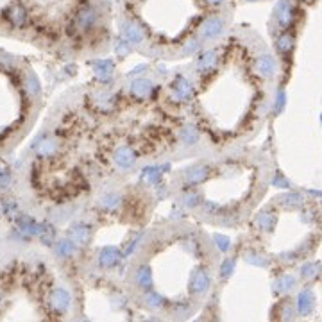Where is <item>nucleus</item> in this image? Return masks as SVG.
I'll return each instance as SVG.
<instances>
[{"mask_svg":"<svg viewBox=\"0 0 322 322\" xmlns=\"http://www.w3.org/2000/svg\"><path fill=\"white\" fill-rule=\"evenodd\" d=\"M321 263H317V261H311V263H304V265L301 267V278L304 279H311L319 276L321 274Z\"/></svg>","mask_w":322,"mask_h":322,"instance_id":"nucleus-21","label":"nucleus"},{"mask_svg":"<svg viewBox=\"0 0 322 322\" xmlns=\"http://www.w3.org/2000/svg\"><path fill=\"white\" fill-rule=\"evenodd\" d=\"M195 322H202V321H195Z\"/></svg>","mask_w":322,"mask_h":322,"instance_id":"nucleus-35","label":"nucleus"},{"mask_svg":"<svg viewBox=\"0 0 322 322\" xmlns=\"http://www.w3.org/2000/svg\"><path fill=\"white\" fill-rule=\"evenodd\" d=\"M52 304L56 306L59 311H67L68 306H70V294L63 288L54 290L52 292Z\"/></svg>","mask_w":322,"mask_h":322,"instance_id":"nucleus-14","label":"nucleus"},{"mask_svg":"<svg viewBox=\"0 0 322 322\" xmlns=\"http://www.w3.org/2000/svg\"><path fill=\"white\" fill-rule=\"evenodd\" d=\"M245 260H247V263H250V265H256V267H267V260L263 258V256L256 254V252H249V254H245Z\"/></svg>","mask_w":322,"mask_h":322,"instance_id":"nucleus-29","label":"nucleus"},{"mask_svg":"<svg viewBox=\"0 0 322 322\" xmlns=\"http://www.w3.org/2000/svg\"><path fill=\"white\" fill-rule=\"evenodd\" d=\"M134 281L138 285V288H142L143 292H149L154 286V278H152V270L149 265H140L134 272Z\"/></svg>","mask_w":322,"mask_h":322,"instance_id":"nucleus-8","label":"nucleus"},{"mask_svg":"<svg viewBox=\"0 0 322 322\" xmlns=\"http://www.w3.org/2000/svg\"><path fill=\"white\" fill-rule=\"evenodd\" d=\"M276 17H278V22L281 23L283 27L290 25L292 18H294V11H292V6H290L288 0H283V2H279L278 11H276Z\"/></svg>","mask_w":322,"mask_h":322,"instance_id":"nucleus-12","label":"nucleus"},{"mask_svg":"<svg viewBox=\"0 0 322 322\" xmlns=\"http://www.w3.org/2000/svg\"><path fill=\"white\" fill-rule=\"evenodd\" d=\"M274 224H276V215H274L272 211L265 210L256 217V226L260 229H263V231H270L274 228Z\"/></svg>","mask_w":322,"mask_h":322,"instance_id":"nucleus-15","label":"nucleus"},{"mask_svg":"<svg viewBox=\"0 0 322 322\" xmlns=\"http://www.w3.org/2000/svg\"><path fill=\"white\" fill-rule=\"evenodd\" d=\"M208 174H210V165H206V163H195L192 167L184 172V183L186 184H199L202 183L206 178H208Z\"/></svg>","mask_w":322,"mask_h":322,"instance_id":"nucleus-4","label":"nucleus"},{"mask_svg":"<svg viewBox=\"0 0 322 322\" xmlns=\"http://www.w3.org/2000/svg\"><path fill=\"white\" fill-rule=\"evenodd\" d=\"M122 250L118 249V247H104V249L99 252V263L100 267H104V268H113V267H117L122 260Z\"/></svg>","mask_w":322,"mask_h":322,"instance_id":"nucleus-5","label":"nucleus"},{"mask_svg":"<svg viewBox=\"0 0 322 322\" xmlns=\"http://www.w3.org/2000/svg\"><path fill=\"white\" fill-rule=\"evenodd\" d=\"M208 2H211V4H220L222 0H208Z\"/></svg>","mask_w":322,"mask_h":322,"instance_id":"nucleus-34","label":"nucleus"},{"mask_svg":"<svg viewBox=\"0 0 322 322\" xmlns=\"http://www.w3.org/2000/svg\"><path fill=\"white\" fill-rule=\"evenodd\" d=\"M222 31H224V20L218 17H213V18H208V20L202 23L200 36L204 39H213V38H217Z\"/></svg>","mask_w":322,"mask_h":322,"instance_id":"nucleus-6","label":"nucleus"},{"mask_svg":"<svg viewBox=\"0 0 322 322\" xmlns=\"http://www.w3.org/2000/svg\"><path fill=\"white\" fill-rule=\"evenodd\" d=\"M150 89H152V83H150L149 79H136L131 84V91L136 97H147L150 93Z\"/></svg>","mask_w":322,"mask_h":322,"instance_id":"nucleus-17","label":"nucleus"},{"mask_svg":"<svg viewBox=\"0 0 322 322\" xmlns=\"http://www.w3.org/2000/svg\"><path fill=\"white\" fill-rule=\"evenodd\" d=\"M258 70L263 77H272L274 72H276V61H274L272 56L268 54H263V56L258 59Z\"/></svg>","mask_w":322,"mask_h":322,"instance_id":"nucleus-13","label":"nucleus"},{"mask_svg":"<svg viewBox=\"0 0 322 322\" xmlns=\"http://www.w3.org/2000/svg\"><path fill=\"white\" fill-rule=\"evenodd\" d=\"M122 33H124V38L127 39V43H134L138 45L143 41V29L140 27L138 23L134 22H125L122 25Z\"/></svg>","mask_w":322,"mask_h":322,"instance_id":"nucleus-9","label":"nucleus"},{"mask_svg":"<svg viewBox=\"0 0 322 322\" xmlns=\"http://www.w3.org/2000/svg\"><path fill=\"white\" fill-rule=\"evenodd\" d=\"M200 133L197 131L195 125H186V127L181 131V140H183L184 145H195L199 142Z\"/></svg>","mask_w":322,"mask_h":322,"instance_id":"nucleus-20","label":"nucleus"},{"mask_svg":"<svg viewBox=\"0 0 322 322\" xmlns=\"http://www.w3.org/2000/svg\"><path fill=\"white\" fill-rule=\"evenodd\" d=\"M295 285H297V279L294 276H290V274H285V276L276 279L274 290H276V294H288V292H292L295 288Z\"/></svg>","mask_w":322,"mask_h":322,"instance_id":"nucleus-11","label":"nucleus"},{"mask_svg":"<svg viewBox=\"0 0 322 322\" xmlns=\"http://www.w3.org/2000/svg\"><path fill=\"white\" fill-rule=\"evenodd\" d=\"M190 294L192 295H204L211 288V276L206 268H197L194 270L190 278Z\"/></svg>","mask_w":322,"mask_h":322,"instance_id":"nucleus-1","label":"nucleus"},{"mask_svg":"<svg viewBox=\"0 0 322 322\" xmlns=\"http://www.w3.org/2000/svg\"><path fill=\"white\" fill-rule=\"evenodd\" d=\"M172 93L178 102H190L192 97H194V88H192L188 79L183 77V75H178L172 84Z\"/></svg>","mask_w":322,"mask_h":322,"instance_id":"nucleus-2","label":"nucleus"},{"mask_svg":"<svg viewBox=\"0 0 322 322\" xmlns=\"http://www.w3.org/2000/svg\"><path fill=\"white\" fill-rule=\"evenodd\" d=\"M213 242H215V245L218 247V250H220V252H228L229 247H231V238H229V236H226V234H222V233H215V234H213Z\"/></svg>","mask_w":322,"mask_h":322,"instance_id":"nucleus-25","label":"nucleus"},{"mask_svg":"<svg viewBox=\"0 0 322 322\" xmlns=\"http://www.w3.org/2000/svg\"><path fill=\"white\" fill-rule=\"evenodd\" d=\"M113 161H115V165L118 168H122V170H129V168L134 167V163H136V154H134V150L127 145H122V147H118L115 150V154H113Z\"/></svg>","mask_w":322,"mask_h":322,"instance_id":"nucleus-3","label":"nucleus"},{"mask_svg":"<svg viewBox=\"0 0 322 322\" xmlns=\"http://www.w3.org/2000/svg\"><path fill=\"white\" fill-rule=\"evenodd\" d=\"M89 228H86V226H77L75 228V231H73V238L77 240L79 244H86L89 240Z\"/></svg>","mask_w":322,"mask_h":322,"instance_id":"nucleus-28","label":"nucleus"},{"mask_svg":"<svg viewBox=\"0 0 322 322\" xmlns=\"http://www.w3.org/2000/svg\"><path fill=\"white\" fill-rule=\"evenodd\" d=\"M279 202H283V206H288V208H297V206H303L304 204V199H303V195L299 194H285L279 197Z\"/></svg>","mask_w":322,"mask_h":322,"instance_id":"nucleus-22","label":"nucleus"},{"mask_svg":"<svg viewBox=\"0 0 322 322\" xmlns=\"http://www.w3.org/2000/svg\"><path fill=\"white\" fill-rule=\"evenodd\" d=\"M99 202L104 210H117L118 206L122 204V195L117 194V192H109V194L102 195Z\"/></svg>","mask_w":322,"mask_h":322,"instance_id":"nucleus-16","label":"nucleus"},{"mask_svg":"<svg viewBox=\"0 0 322 322\" xmlns=\"http://www.w3.org/2000/svg\"><path fill=\"white\" fill-rule=\"evenodd\" d=\"M272 184L276 188H290V186H292L288 179H285V176H281V174H276V176H274Z\"/></svg>","mask_w":322,"mask_h":322,"instance_id":"nucleus-30","label":"nucleus"},{"mask_svg":"<svg viewBox=\"0 0 322 322\" xmlns=\"http://www.w3.org/2000/svg\"><path fill=\"white\" fill-rule=\"evenodd\" d=\"M285 102H286V97H285V91L283 89H279L278 91V100H276V111H281L285 107Z\"/></svg>","mask_w":322,"mask_h":322,"instance_id":"nucleus-31","label":"nucleus"},{"mask_svg":"<svg viewBox=\"0 0 322 322\" xmlns=\"http://www.w3.org/2000/svg\"><path fill=\"white\" fill-rule=\"evenodd\" d=\"M218 61V54L217 50H206L204 54L199 57V61H197V70L199 72H208L211 68L217 65Z\"/></svg>","mask_w":322,"mask_h":322,"instance_id":"nucleus-10","label":"nucleus"},{"mask_svg":"<svg viewBox=\"0 0 322 322\" xmlns=\"http://www.w3.org/2000/svg\"><path fill=\"white\" fill-rule=\"evenodd\" d=\"M200 200H202V197H200V194L195 192V190H188V192L183 195V204L188 206V208H197V206L200 204Z\"/></svg>","mask_w":322,"mask_h":322,"instance_id":"nucleus-24","label":"nucleus"},{"mask_svg":"<svg viewBox=\"0 0 322 322\" xmlns=\"http://www.w3.org/2000/svg\"><path fill=\"white\" fill-rule=\"evenodd\" d=\"M117 52H120V56H125L129 54V43L124 41V39H118L117 41Z\"/></svg>","mask_w":322,"mask_h":322,"instance_id":"nucleus-32","label":"nucleus"},{"mask_svg":"<svg viewBox=\"0 0 322 322\" xmlns=\"http://www.w3.org/2000/svg\"><path fill=\"white\" fill-rule=\"evenodd\" d=\"M234 267H236V260H234V258H228V260H224L222 263H220V267H218V272H220V276H222L224 279H228V278L233 276Z\"/></svg>","mask_w":322,"mask_h":322,"instance_id":"nucleus-23","label":"nucleus"},{"mask_svg":"<svg viewBox=\"0 0 322 322\" xmlns=\"http://www.w3.org/2000/svg\"><path fill=\"white\" fill-rule=\"evenodd\" d=\"M292 47H294V36H292V34L285 33L278 38V49L281 50V52H290Z\"/></svg>","mask_w":322,"mask_h":322,"instance_id":"nucleus-26","label":"nucleus"},{"mask_svg":"<svg viewBox=\"0 0 322 322\" xmlns=\"http://www.w3.org/2000/svg\"><path fill=\"white\" fill-rule=\"evenodd\" d=\"M145 304L149 306V308H152V310H160V308H163L165 306V297L161 294H158L156 290H149V292H145Z\"/></svg>","mask_w":322,"mask_h":322,"instance_id":"nucleus-18","label":"nucleus"},{"mask_svg":"<svg viewBox=\"0 0 322 322\" xmlns=\"http://www.w3.org/2000/svg\"><path fill=\"white\" fill-rule=\"evenodd\" d=\"M61 249H59V254H63V256H67V254H70L73 250V245L70 244V242H63L61 245H59Z\"/></svg>","mask_w":322,"mask_h":322,"instance_id":"nucleus-33","label":"nucleus"},{"mask_svg":"<svg viewBox=\"0 0 322 322\" xmlns=\"http://www.w3.org/2000/svg\"><path fill=\"white\" fill-rule=\"evenodd\" d=\"M315 308V295L310 288L301 290L297 295V313L299 315H310Z\"/></svg>","mask_w":322,"mask_h":322,"instance_id":"nucleus-7","label":"nucleus"},{"mask_svg":"<svg viewBox=\"0 0 322 322\" xmlns=\"http://www.w3.org/2000/svg\"><path fill=\"white\" fill-rule=\"evenodd\" d=\"M95 70L99 72V75L102 79H107V77H111V73H113V63L111 61H100V63H95Z\"/></svg>","mask_w":322,"mask_h":322,"instance_id":"nucleus-27","label":"nucleus"},{"mask_svg":"<svg viewBox=\"0 0 322 322\" xmlns=\"http://www.w3.org/2000/svg\"><path fill=\"white\" fill-rule=\"evenodd\" d=\"M143 178L147 179L149 184H158L161 183V178H163V170L161 167H156V165H149V167L143 168Z\"/></svg>","mask_w":322,"mask_h":322,"instance_id":"nucleus-19","label":"nucleus"},{"mask_svg":"<svg viewBox=\"0 0 322 322\" xmlns=\"http://www.w3.org/2000/svg\"><path fill=\"white\" fill-rule=\"evenodd\" d=\"M321 122H322V117H321Z\"/></svg>","mask_w":322,"mask_h":322,"instance_id":"nucleus-36","label":"nucleus"}]
</instances>
